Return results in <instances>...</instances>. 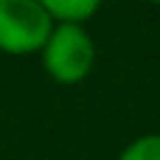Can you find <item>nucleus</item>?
I'll return each mask as SVG.
<instances>
[{
    "instance_id": "1",
    "label": "nucleus",
    "mask_w": 160,
    "mask_h": 160,
    "mask_svg": "<svg viewBox=\"0 0 160 160\" xmlns=\"http://www.w3.org/2000/svg\"><path fill=\"white\" fill-rule=\"evenodd\" d=\"M45 73L59 84H76L90 76L96 65V42L84 25H53L39 51Z\"/></svg>"
},
{
    "instance_id": "2",
    "label": "nucleus",
    "mask_w": 160,
    "mask_h": 160,
    "mask_svg": "<svg viewBox=\"0 0 160 160\" xmlns=\"http://www.w3.org/2000/svg\"><path fill=\"white\" fill-rule=\"evenodd\" d=\"M53 31L42 0H0V51L8 56L39 53Z\"/></svg>"
},
{
    "instance_id": "3",
    "label": "nucleus",
    "mask_w": 160,
    "mask_h": 160,
    "mask_svg": "<svg viewBox=\"0 0 160 160\" xmlns=\"http://www.w3.org/2000/svg\"><path fill=\"white\" fill-rule=\"evenodd\" d=\"M42 6L53 25H84L98 11L96 0H42Z\"/></svg>"
},
{
    "instance_id": "4",
    "label": "nucleus",
    "mask_w": 160,
    "mask_h": 160,
    "mask_svg": "<svg viewBox=\"0 0 160 160\" xmlns=\"http://www.w3.org/2000/svg\"><path fill=\"white\" fill-rule=\"evenodd\" d=\"M118 160H160V132H146L138 135L124 146Z\"/></svg>"
}]
</instances>
